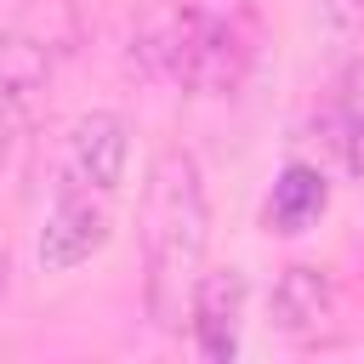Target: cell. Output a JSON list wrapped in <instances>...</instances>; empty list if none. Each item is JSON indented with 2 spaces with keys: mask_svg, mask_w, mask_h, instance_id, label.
<instances>
[{
  "mask_svg": "<svg viewBox=\"0 0 364 364\" xmlns=\"http://www.w3.org/2000/svg\"><path fill=\"white\" fill-rule=\"evenodd\" d=\"M324 205H330L324 171L307 165V159H290V165L273 176V188H267L262 222H267V233H307V228L324 216Z\"/></svg>",
  "mask_w": 364,
  "mask_h": 364,
  "instance_id": "cell-8",
  "label": "cell"
},
{
  "mask_svg": "<svg viewBox=\"0 0 364 364\" xmlns=\"http://www.w3.org/2000/svg\"><path fill=\"white\" fill-rule=\"evenodd\" d=\"M85 0H28L0 34V91H40L85 40Z\"/></svg>",
  "mask_w": 364,
  "mask_h": 364,
  "instance_id": "cell-3",
  "label": "cell"
},
{
  "mask_svg": "<svg viewBox=\"0 0 364 364\" xmlns=\"http://www.w3.org/2000/svg\"><path fill=\"white\" fill-rule=\"evenodd\" d=\"M324 125H330V142L347 165L353 182H364V63H347L330 102H324Z\"/></svg>",
  "mask_w": 364,
  "mask_h": 364,
  "instance_id": "cell-9",
  "label": "cell"
},
{
  "mask_svg": "<svg viewBox=\"0 0 364 364\" xmlns=\"http://www.w3.org/2000/svg\"><path fill=\"white\" fill-rule=\"evenodd\" d=\"M17 142H23V97L0 91V176H6L11 154H17Z\"/></svg>",
  "mask_w": 364,
  "mask_h": 364,
  "instance_id": "cell-10",
  "label": "cell"
},
{
  "mask_svg": "<svg viewBox=\"0 0 364 364\" xmlns=\"http://www.w3.org/2000/svg\"><path fill=\"white\" fill-rule=\"evenodd\" d=\"M6 290H11V250H6V239H0V301H6Z\"/></svg>",
  "mask_w": 364,
  "mask_h": 364,
  "instance_id": "cell-11",
  "label": "cell"
},
{
  "mask_svg": "<svg viewBox=\"0 0 364 364\" xmlns=\"http://www.w3.org/2000/svg\"><path fill=\"white\" fill-rule=\"evenodd\" d=\"M245 273L239 267H210L199 273L193 296H188V336H193V353L205 364H228L239 353V330H245Z\"/></svg>",
  "mask_w": 364,
  "mask_h": 364,
  "instance_id": "cell-7",
  "label": "cell"
},
{
  "mask_svg": "<svg viewBox=\"0 0 364 364\" xmlns=\"http://www.w3.org/2000/svg\"><path fill=\"white\" fill-rule=\"evenodd\" d=\"M125 159H131V125H125L114 108H91V114H80V119L68 125L63 154H57V176H51V188L119 199Z\"/></svg>",
  "mask_w": 364,
  "mask_h": 364,
  "instance_id": "cell-4",
  "label": "cell"
},
{
  "mask_svg": "<svg viewBox=\"0 0 364 364\" xmlns=\"http://www.w3.org/2000/svg\"><path fill=\"white\" fill-rule=\"evenodd\" d=\"M262 51V23L250 0H159L131 34L142 74L171 80L199 97H228L245 85Z\"/></svg>",
  "mask_w": 364,
  "mask_h": 364,
  "instance_id": "cell-2",
  "label": "cell"
},
{
  "mask_svg": "<svg viewBox=\"0 0 364 364\" xmlns=\"http://www.w3.org/2000/svg\"><path fill=\"white\" fill-rule=\"evenodd\" d=\"M108 233H114V199L51 188V205H46V222H40V267L74 273L108 245Z\"/></svg>",
  "mask_w": 364,
  "mask_h": 364,
  "instance_id": "cell-5",
  "label": "cell"
},
{
  "mask_svg": "<svg viewBox=\"0 0 364 364\" xmlns=\"http://www.w3.org/2000/svg\"><path fill=\"white\" fill-rule=\"evenodd\" d=\"M267 313H273V330H279V336H290L296 347H318V341H330L336 324H341V290H336L330 267H318V262H290V267L273 279Z\"/></svg>",
  "mask_w": 364,
  "mask_h": 364,
  "instance_id": "cell-6",
  "label": "cell"
},
{
  "mask_svg": "<svg viewBox=\"0 0 364 364\" xmlns=\"http://www.w3.org/2000/svg\"><path fill=\"white\" fill-rule=\"evenodd\" d=\"M136 239H142V301L159 330L188 324V296L205 273V245H210V199H205V171L199 154L182 142H165L148 165L142 182V210H136Z\"/></svg>",
  "mask_w": 364,
  "mask_h": 364,
  "instance_id": "cell-1",
  "label": "cell"
}]
</instances>
